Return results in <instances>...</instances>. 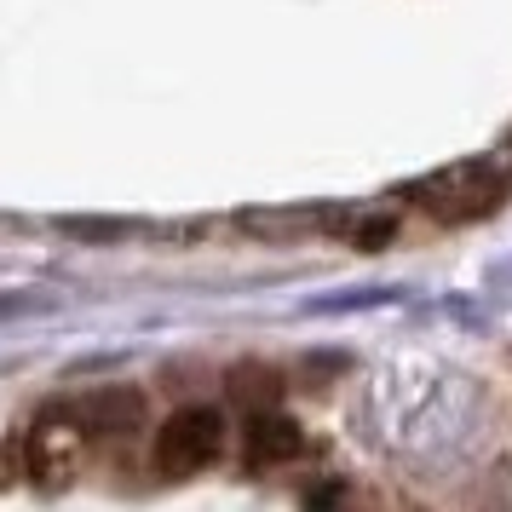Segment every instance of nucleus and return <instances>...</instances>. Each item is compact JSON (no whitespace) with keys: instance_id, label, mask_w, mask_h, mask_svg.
<instances>
[{"instance_id":"f257e3e1","label":"nucleus","mask_w":512,"mask_h":512,"mask_svg":"<svg viewBox=\"0 0 512 512\" xmlns=\"http://www.w3.org/2000/svg\"><path fill=\"white\" fill-rule=\"evenodd\" d=\"M409 196L438 225H472V219H489L507 202L512 179H507V167H495V162H461L449 173H438V179H426L420 190H409Z\"/></svg>"},{"instance_id":"f03ea898","label":"nucleus","mask_w":512,"mask_h":512,"mask_svg":"<svg viewBox=\"0 0 512 512\" xmlns=\"http://www.w3.org/2000/svg\"><path fill=\"white\" fill-rule=\"evenodd\" d=\"M219 449H225V415L219 409H202V403L196 409H179L156 432V472L190 478V472H202V466L219 461Z\"/></svg>"},{"instance_id":"7ed1b4c3","label":"nucleus","mask_w":512,"mask_h":512,"mask_svg":"<svg viewBox=\"0 0 512 512\" xmlns=\"http://www.w3.org/2000/svg\"><path fill=\"white\" fill-rule=\"evenodd\" d=\"M300 426L288 415H271V409H259L248 420V461L254 466H277V461H294L300 455Z\"/></svg>"}]
</instances>
